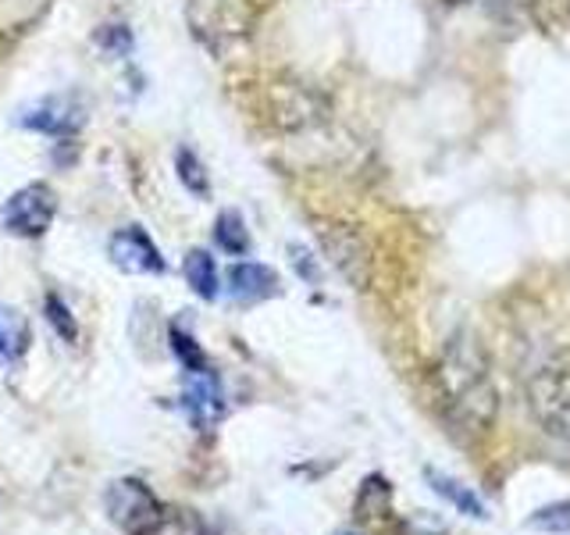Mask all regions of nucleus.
Masks as SVG:
<instances>
[{
  "instance_id": "1",
  "label": "nucleus",
  "mask_w": 570,
  "mask_h": 535,
  "mask_svg": "<svg viewBox=\"0 0 570 535\" xmlns=\"http://www.w3.org/2000/svg\"><path fill=\"white\" fill-rule=\"evenodd\" d=\"M435 397L450 425L463 436H489L499 418V389L492 379L489 353L481 339L468 329L445 339L435 364Z\"/></svg>"
},
{
  "instance_id": "2",
  "label": "nucleus",
  "mask_w": 570,
  "mask_h": 535,
  "mask_svg": "<svg viewBox=\"0 0 570 535\" xmlns=\"http://www.w3.org/2000/svg\"><path fill=\"white\" fill-rule=\"evenodd\" d=\"M186 22L210 54H228L254 29L249 0H186Z\"/></svg>"
},
{
  "instance_id": "3",
  "label": "nucleus",
  "mask_w": 570,
  "mask_h": 535,
  "mask_svg": "<svg viewBox=\"0 0 570 535\" xmlns=\"http://www.w3.org/2000/svg\"><path fill=\"white\" fill-rule=\"evenodd\" d=\"M528 410L549 439L570 446V364L567 361H549L531 374Z\"/></svg>"
},
{
  "instance_id": "4",
  "label": "nucleus",
  "mask_w": 570,
  "mask_h": 535,
  "mask_svg": "<svg viewBox=\"0 0 570 535\" xmlns=\"http://www.w3.org/2000/svg\"><path fill=\"white\" fill-rule=\"evenodd\" d=\"M314 236L335 272L343 275L353 290H367L374 279V254H371V243L364 232L350 222L321 218V222H314Z\"/></svg>"
},
{
  "instance_id": "5",
  "label": "nucleus",
  "mask_w": 570,
  "mask_h": 535,
  "mask_svg": "<svg viewBox=\"0 0 570 535\" xmlns=\"http://www.w3.org/2000/svg\"><path fill=\"white\" fill-rule=\"evenodd\" d=\"M104 507H107V517H111V525L121 528L125 535H157L168 522L165 504H160L147 481H139V478H115L111 486H107Z\"/></svg>"
},
{
  "instance_id": "6",
  "label": "nucleus",
  "mask_w": 570,
  "mask_h": 535,
  "mask_svg": "<svg viewBox=\"0 0 570 535\" xmlns=\"http://www.w3.org/2000/svg\"><path fill=\"white\" fill-rule=\"evenodd\" d=\"M267 118L282 133H311L332 118V104L307 82L278 79L267 86Z\"/></svg>"
},
{
  "instance_id": "7",
  "label": "nucleus",
  "mask_w": 570,
  "mask_h": 535,
  "mask_svg": "<svg viewBox=\"0 0 570 535\" xmlns=\"http://www.w3.org/2000/svg\"><path fill=\"white\" fill-rule=\"evenodd\" d=\"M58 218V193H53L47 183H29L18 193L8 196L4 211H0V222H4V232L18 240H40L47 236V228Z\"/></svg>"
},
{
  "instance_id": "8",
  "label": "nucleus",
  "mask_w": 570,
  "mask_h": 535,
  "mask_svg": "<svg viewBox=\"0 0 570 535\" xmlns=\"http://www.w3.org/2000/svg\"><path fill=\"white\" fill-rule=\"evenodd\" d=\"M107 257L125 275H160L165 272V254L150 240V232L142 225H125L107 240Z\"/></svg>"
},
{
  "instance_id": "9",
  "label": "nucleus",
  "mask_w": 570,
  "mask_h": 535,
  "mask_svg": "<svg viewBox=\"0 0 570 535\" xmlns=\"http://www.w3.org/2000/svg\"><path fill=\"white\" fill-rule=\"evenodd\" d=\"M183 407L189 421L200 428V432H207V428H214L222 418H225V386H222V374L214 371L210 364L200 368V371H186V382H183Z\"/></svg>"
},
{
  "instance_id": "10",
  "label": "nucleus",
  "mask_w": 570,
  "mask_h": 535,
  "mask_svg": "<svg viewBox=\"0 0 570 535\" xmlns=\"http://www.w3.org/2000/svg\"><path fill=\"white\" fill-rule=\"evenodd\" d=\"M86 121V107L79 104V97H43L36 107L18 115V125H26L32 133L43 136H58V139H71Z\"/></svg>"
},
{
  "instance_id": "11",
  "label": "nucleus",
  "mask_w": 570,
  "mask_h": 535,
  "mask_svg": "<svg viewBox=\"0 0 570 535\" xmlns=\"http://www.w3.org/2000/svg\"><path fill=\"white\" fill-rule=\"evenodd\" d=\"M228 293L236 296V300H243V303L267 300V296L278 293V275L267 264L239 261V264L228 268Z\"/></svg>"
},
{
  "instance_id": "12",
  "label": "nucleus",
  "mask_w": 570,
  "mask_h": 535,
  "mask_svg": "<svg viewBox=\"0 0 570 535\" xmlns=\"http://www.w3.org/2000/svg\"><path fill=\"white\" fill-rule=\"evenodd\" d=\"M424 481L432 486L435 496H442L445 504L456 507L463 517H474V522H485V517H489L485 499H481V496L474 493V486H463L460 478L445 475V471H439V468H424Z\"/></svg>"
},
{
  "instance_id": "13",
  "label": "nucleus",
  "mask_w": 570,
  "mask_h": 535,
  "mask_svg": "<svg viewBox=\"0 0 570 535\" xmlns=\"http://www.w3.org/2000/svg\"><path fill=\"white\" fill-rule=\"evenodd\" d=\"M29 350V318L0 303V368H11L22 361V353Z\"/></svg>"
},
{
  "instance_id": "14",
  "label": "nucleus",
  "mask_w": 570,
  "mask_h": 535,
  "mask_svg": "<svg viewBox=\"0 0 570 535\" xmlns=\"http://www.w3.org/2000/svg\"><path fill=\"white\" fill-rule=\"evenodd\" d=\"M183 275L189 282V290L200 296V300H218L222 293V275H218V264H214V257L207 254V250H189L186 261H183Z\"/></svg>"
},
{
  "instance_id": "15",
  "label": "nucleus",
  "mask_w": 570,
  "mask_h": 535,
  "mask_svg": "<svg viewBox=\"0 0 570 535\" xmlns=\"http://www.w3.org/2000/svg\"><path fill=\"white\" fill-rule=\"evenodd\" d=\"M214 243H218L225 254L232 257H243L249 250V232H246V222L239 211H222L218 218H214Z\"/></svg>"
},
{
  "instance_id": "16",
  "label": "nucleus",
  "mask_w": 570,
  "mask_h": 535,
  "mask_svg": "<svg viewBox=\"0 0 570 535\" xmlns=\"http://www.w3.org/2000/svg\"><path fill=\"white\" fill-rule=\"evenodd\" d=\"M534 26L546 32H557L570 26V0H513Z\"/></svg>"
},
{
  "instance_id": "17",
  "label": "nucleus",
  "mask_w": 570,
  "mask_h": 535,
  "mask_svg": "<svg viewBox=\"0 0 570 535\" xmlns=\"http://www.w3.org/2000/svg\"><path fill=\"white\" fill-rule=\"evenodd\" d=\"M389 507H392V481L382 475H367L361 493H356V517L374 522V517L389 514Z\"/></svg>"
},
{
  "instance_id": "18",
  "label": "nucleus",
  "mask_w": 570,
  "mask_h": 535,
  "mask_svg": "<svg viewBox=\"0 0 570 535\" xmlns=\"http://www.w3.org/2000/svg\"><path fill=\"white\" fill-rule=\"evenodd\" d=\"M175 175L193 196H207L210 193V175L204 168V160L196 157V150H189V147L175 150Z\"/></svg>"
},
{
  "instance_id": "19",
  "label": "nucleus",
  "mask_w": 570,
  "mask_h": 535,
  "mask_svg": "<svg viewBox=\"0 0 570 535\" xmlns=\"http://www.w3.org/2000/svg\"><path fill=\"white\" fill-rule=\"evenodd\" d=\"M47 11V0H0V32H22Z\"/></svg>"
},
{
  "instance_id": "20",
  "label": "nucleus",
  "mask_w": 570,
  "mask_h": 535,
  "mask_svg": "<svg viewBox=\"0 0 570 535\" xmlns=\"http://www.w3.org/2000/svg\"><path fill=\"white\" fill-rule=\"evenodd\" d=\"M43 318H47V325L53 329V335H58L61 343H79V321H76V314H71V308L58 293L43 296Z\"/></svg>"
},
{
  "instance_id": "21",
  "label": "nucleus",
  "mask_w": 570,
  "mask_h": 535,
  "mask_svg": "<svg viewBox=\"0 0 570 535\" xmlns=\"http://www.w3.org/2000/svg\"><path fill=\"white\" fill-rule=\"evenodd\" d=\"M524 525L534 532H546V535H570V496L560 499V504L539 507Z\"/></svg>"
},
{
  "instance_id": "22",
  "label": "nucleus",
  "mask_w": 570,
  "mask_h": 535,
  "mask_svg": "<svg viewBox=\"0 0 570 535\" xmlns=\"http://www.w3.org/2000/svg\"><path fill=\"white\" fill-rule=\"evenodd\" d=\"M168 343H171V353L178 357V364H183L186 371H200L207 368V357L200 350V343L183 329V325H171L168 329Z\"/></svg>"
},
{
  "instance_id": "23",
  "label": "nucleus",
  "mask_w": 570,
  "mask_h": 535,
  "mask_svg": "<svg viewBox=\"0 0 570 535\" xmlns=\"http://www.w3.org/2000/svg\"><path fill=\"white\" fill-rule=\"evenodd\" d=\"M97 43L111 54V58H129V54H132V32H129V26H104L97 32Z\"/></svg>"
},
{
  "instance_id": "24",
  "label": "nucleus",
  "mask_w": 570,
  "mask_h": 535,
  "mask_svg": "<svg viewBox=\"0 0 570 535\" xmlns=\"http://www.w3.org/2000/svg\"><path fill=\"white\" fill-rule=\"evenodd\" d=\"M289 257H293V268L299 272V279H307V282H321V268L314 264L311 250H303L299 243H293V246H289Z\"/></svg>"
},
{
  "instance_id": "25",
  "label": "nucleus",
  "mask_w": 570,
  "mask_h": 535,
  "mask_svg": "<svg viewBox=\"0 0 570 535\" xmlns=\"http://www.w3.org/2000/svg\"><path fill=\"white\" fill-rule=\"evenodd\" d=\"M445 4H468V0H445Z\"/></svg>"
},
{
  "instance_id": "26",
  "label": "nucleus",
  "mask_w": 570,
  "mask_h": 535,
  "mask_svg": "<svg viewBox=\"0 0 570 535\" xmlns=\"http://www.w3.org/2000/svg\"><path fill=\"white\" fill-rule=\"evenodd\" d=\"M335 535H361V532H350V528H346V532H335Z\"/></svg>"
}]
</instances>
